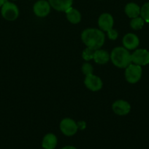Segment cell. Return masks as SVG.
Listing matches in <instances>:
<instances>
[{"label":"cell","mask_w":149,"mask_h":149,"mask_svg":"<svg viewBox=\"0 0 149 149\" xmlns=\"http://www.w3.org/2000/svg\"><path fill=\"white\" fill-rule=\"evenodd\" d=\"M84 84L89 90L92 92H97L102 88L103 83L99 77L93 74L86 76L84 79Z\"/></svg>","instance_id":"7"},{"label":"cell","mask_w":149,"mask_h":149,"mask_svg":"<svg viewBox=\"0 0 149 149\" xmlns=\"http://www.w3.org/2000/svg\"><path fill=\"white\" fill-rule=\"evenodd\" d=\"M142 67L136 64L131 63L125 69L126 80L130 84L138 82L142 77Z\"/></svg>","instance_id":"3"},{"label":"cell","mask_w":149,"mask_h":149,"mask_svg":"<svg viewBox=\"0 0 149 149\" xmlns=\"http://www.w3.org/2000/svg\"><path fill=\"white\" fill-rule=\"evenodd\" d=\"M114 20L112 16L109 13H103L98 19V26L102 31L108 32L112 29Z\"/></svg>","instance_id":"10"},{"label":"cell","mask_w":149,"mask_h":149,"mask_svg":"<svg viewBox=\"0 0 149 149\" xmlns=\"http://www.w3.org/2000/svg\"><path fill=\"white\" fill-rule=\"evenodd\" d=\"M65 13L67 20L72 24H77L81 21V14L76 9L70 7Z\"/></svg>","instance_id":"16"},{"label":"cell","mask_w":149,"mask_h":149,"mask_svg":"<svg viewBox=\"0 0 149 149\" xmlns=\"http://www.w3.org/2000/svg\"><path fill=\"white\" fill-rule=\"evenodd\" d=\"M50 5L58 12H64L72 7L73 0H48Z\"/></svg>","instance_id":"12"},{"label":"cell","mask_w":149,"mask_h":149,"mask_svg":"<svg viewBox=\"0 0 149 149\" xmlns=\"http://www.w3.org/2000/svg\"><path fill=\"white\" fill-rule=\"evenodd\" d=\"M126 15L130 18H134L140 15V7L136 3L130 2L126 5L124 9Z\"/></svg>","instance_id":"15"},{"label":"cell","mask_w":149,"mask_h":149,"mask_svg":"<svg viewBox=\"0 0 149 149\" xmlns=\"http://www.w3.org/2000/svg\"><path fill=\"white\" fill-rule=\"evenodd\" d=\"M108 36L110 39L111 40H115V39L118 38V33L116 30H114L113 29H110V31H108Z\"/></svg>","instance_id":"21"},{"label":"cell","mask_w":149,"mask_h":149,"mask_svg":"<svg viewBox=\"0 0 149 149\" xmlns=\"http://www.w3.org/2000/svg\"><path fill=\"white\" fill-rule=\"evenodd\" d=\"M13 1H16V0H13Z\"/></svg>","instance_id":"24"},{"label":"cell","mask_w":149,"mask_h":149,"mask_svg":"<svg viewBox=\"0 0 149 149\" xmlns=\"http://www.w3.org/2000/svg\"><path fill=\"white\" fill-rule=\"evenodd\" d=\"M93 61L95 63L98 64H106L110 59V55L108 53V51L104 50V49H96L93 55Z\"/></svg>","instance_id":"13"},{"label":"cell","mask_w":149,"mask_h":149,"mask_svg":"<svg viewBox=\"0 0 149 149\" xmlns=\"http://www.w3.org/2000/svg\"><path fill=\"white\" fill-rule=\"evenodd\" d=\"M6 1H7V0H0V7H2V5L5 3Z\"/></svg>","instance_id":"23"},{"label":"cell","mask_w":149,"mask_h":149,"mask_svg":"<svg viewBox=\"0 0 149 149\" xmlns=\"http://www.w3.org/2000/svg\"><path fill=\"white\" fill-rule=\"evenodd\" d=\"M122 43L126 49L128 50H131V49H136L139 46L140 39L137 35L132 33H129L124 36Z\"/></svg>","instance_id":"11"},{"label":"cell","mask_w":149,"mask_h":149,"mask_svg":"<svg viewBox=\"0 0 149 149\" xmlns=\"http://www.w3.org/2000/svg\"><path fill=\"white\" fill-rule=\"evenodd\" d=\"M57 138L54 134H47L42 140V148L44 149H54L57 145Z\"/></svg>","instance_id":"14"},{"label":"cell","mask_w":149,"mask_h":149,"mask_svg":"<svg viewBox=\"0 0 149 149\" xmlns=\"http://www.w3.org/2000/svg\"><path fill=\"white\" fill-rule=\"evenodd\" d=\"M60 130L66 136H72L77 132L78 127L77 124L73 119L65 118L62 119L60 123Z\"/></svg>","instance_id":"5"},{"label":"cell","mask_w":149,"mask_h":149,"mask_svg":"<svg viewBox=\"0 0 149 149\" xmlns=\"http://www.w3.org/2000/svg\"><path fill=\"white\" fill-rule=\"evenodd\" d=\"M1 14L5 20L13 21L16 20L19 16L18 7L14 3L6 1L1 7Z\"/></svg>","instance_id":"4"},{"label":"cell","mask_w":149,"mask_h":149,"mask_svg":"<svg viewBox=\"0 0 149 149\" xmlns=\"http://www.w3.org/2000/svg\"><path fill=\"white\" fill-rule=\"evenodd\" d=\"M140 16L146 23H149V2H146L140 8Z\"/></svg>","instance_id":"18"},{"label":"cell","mask_w":149,"mask_h":149,"mask_svg":"<svg viewBox=\"0 0 149 149\" xmlns=\"http://www.w3.org/2000/svg\"><path fill=\"white\" fill-rule=\"evenodd\" d=\"M110 60L118 68H126L131 63V55L124 47H117L111 52Z\"/></svg>","instance_id":"2"},{"label":"cell","mask_w":149,"mask_h":149,"mask_svg":"<svg viewBox=\"0 0 149 149\" xmlns=\"http://www.w3.org/2000/svg\"><path fill=\"white\" fill-rule=\"evenodd\" d=\"M145 20L141 17H137L131 19L130 22V26L134 30H140L144 26Z\"/></svg>","instance_id":"17"},{"label":"cell","mask_w":149,"mask_h":149,"mask_svg":"<svg viewBox=\"0 0 149 149\" xmlns=\"http://www.w3.org/2000/svg\"><path fill=\"white\" fill-rule=\"evenodd\" d=\"M81 39L87 47L96 50L103 46L105 41V35L102 30L89 28L82 32Z\"/></svg>","instance_id":"1"},{"label":"cell","mask_w":149,"mask_h":149,"mask_svg":"<svg viewBox=\"0 0 149 149\" xmlns=\"http://www.w3.org/2000/svg\"><path fill=\"white\" fill-rule=\"evenodd\" d=\"M51 5L48 1L39 0L34 4L33 11L35 15L39 17H45L51 12Z\"/></svg>","instance_id":"8"},{"label":"cell","mask_w":149,"mask_h":149,"mask_svg":"<svg viewBox=\"0 0 149 149\" xmlns=\"http://www.w3.org/2000/svg\"><path fill=\"white\" fill-rule=\"evenodd\" d=\"M94 49H91L90 47H86L82 52V57L83 59L86 61H89L93 58V55H94Z\"/></svg>","instance_id":"19"},{"label":"cell","mask_w":149,"mask_h":149,"mask_svg":"<svg viewBox=\"0 0 149 149\" xmlns=\"http://www.w3.org/2000/svg\"><path fill=\"white\" fill-rule=\"evenodd\" d=\"M131 63L136 65H146L149 64V51L145 49H136L131 54Z\"/></svg>","instance_id":"6"},{"label":"cell","mask_w":149,"mask_h":149,"mask_svg":"<svg viewBox=\"0 0 149 149\" xmlns=\"http://www.w3.org/2000/svg\"><path fill=\"white\" fill-rule=\"evenodd\" d=\"M61 149H77V148L74 146H65Z\"/></svg>","instance_id":"22"},{"label":"cell","mask_w":149,"mask_h":149,"mask_svg":"<svg viewBox=\"0 0 149 149\" xmlns=\"http://www.w3.org/2000/svg\"><path fill=\"white\" fill-rule=\"evenodd\" d=\"M93 66H92L91 64H90L89 63H85L82 65V72L85 74L86 76L89 75V74H93Z\"/></svg>","instance_id":"20"},{"label":"cell","mask_w":149,"mask_h":149,"mask_svg":"<svg viewBox=\"0 0 149 149\" xmlns=\"http://www.w3.org/2000/svg\"><path fill=\"white\" fill-rule=\"evenodd\" d=\"M112 111L118 116H125L130 112L131 106L127 101L124 100H118L112 105Z\"/></svg>","instance_id":"9"}]
</instances>
